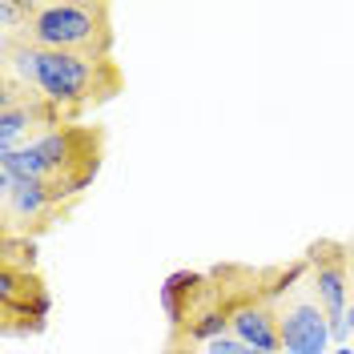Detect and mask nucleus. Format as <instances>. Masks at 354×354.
<instances>
[{
	"instance_id": "nucleus-1",
	"label": "nucleus",
	"mask_w": 354,
	"mask_h": 354,
	"mask_svg": "<svg viewBox=\"0 0 354 354\" xmlns=\"http://www.w3.org/2000/svg\"><path fill=\"white\" fill-rule=\"evenodd\" d=\"M8 85L37 88L48 105H81L97 93L101 61L88 53H57L37 44H8Z\"/></svg>"
},
{
	"instance_id": "nucleus-2",
	"label": "nucleus",
	"mask_w": 354,
	"mask_h": 354,
	"mask_svg": "<svg viewBox=\"0 0 354 354\" xmlns=\"http://www.w3.org/2000/svg\"><path fill=\"white\" fill-rule=\"evenodd\" d=\"M24 44L57 53H97L105 44V8L85 0H28Z\"/></svg>"
},
{
	"instance_id": "nucleus-3",
	"label": "nucleus",
	"mask_w": 354,
	"mask_h": 354,
	"mask_svg": "<svg viewBox=\"0 0 354 354\" xmlns=\"http://www.w3.org/2000/svg\"><path fill=\"white\" fill-rule=\"evenodd\" d=\"M278 334H282V354H326L334 351L330 318L314 298H298L278 314Z\"/></svg>"
},
{
	"instance_id": "nucleus-4",
	"label": "nucleus",
	"mask_w": 354,
	"mask_h": 354,
	"mask_svg": "<svg viewBox=\"0 0 354 354\" xmlns=\"http://www.w3.org/2000/svg\"><path fill=\"white\" fill-rule=\"evenodd\" d=\"M230 334L245 342L250 351L262 354H282V334H278V314L270 306H238L230 310Z\"/></svg>"
},
{
	"instance_id": "nucleus-5",
	"label": "nucleus",
	"mask_w": 354,
	"mask_h": 354,
	"mask_svg": "<svg viewBox=\"0 0 354 354\" xmlns=\"http://www.w3.org/2000/svg\"><path fill=\"white\" fill-rule=\"evenodd\" d=\"M0 198H4L8 218L17 221H37L41 214H48L57 205L48 181H8V177H0Z\"/></svg>"
},
{
	"instance_id": "nucleus-6",
	"label": "nucleus",
	"mask_w": 354,
	"mask_h": 354,
	"mask_svg": "<svg viewBox=\"0 0 354 354\" xmlns=\"http://www.w3.org/2000/svg\"><path fill=\"white\" fill-rule=\"evenodd\" d=\"M32 125H41V109L32 101H21L17 85H8L4 88V113H0V153L28 145L24 137L32 133Z\"/></svg>"
},
{
	"instance_id": "nucleus-7",
	"label": "nucleus",
	"mask_w": 354,
	"mask_h": 354,
	"mask_svg": "<svg viewBox=\"0 0 354 354\" xmlns=\"http://www.w3.org/2000/svg\"><path fill=\"white\" fill-rule=\"evenodd\" d=\"M310 290H314V302L326 310V318H346L351 286H346V270H342L338 262L318 266L314 278H310Z\"/></svg>"
},
{
	"instance_id": "nucleus-8",
	"label": "nucleus",
	"mask_w": 354,
	"mask_h": 354,
	"mask_svg": "<svg viewBox=\"0 0 354 354\" xmlns=\"http://www.w3.org/2000/svg\"><path fill=\"white\" fill-rule=\"evenodd\" d=\"M0 177H8V181H48L53 185V169L44 165V157L37 153L32 141L21 145V149H4L0 153Z\"/></svg>"
},
{
	"instance_id": "nucleus-9",
	"label": "nucleus",
	"mask_w": 354,
	"mask_h": 354,
	"mask_svg": "<svg viewBox=\"0 0 354 354\" xmlns=\"http://www.w3.org/2000/svg\"><path fill=\"white\" fill-rule=\"evenodd\" d=\"M194 286H198V274L194 270H174L165 282H161V310L169 314V322H181L185 318V298L194 294Z\"/></svg>"
},
{
	"instance_id": "nucleus-10",
	"label": "nucleus",
	"mask_w": 354,
	"mask_h": 354,
	"mask_svg": "<svg viewBox=\"0 0 354 354\" xmlns=\"http://www.w3.org/2000/svg\"><path fill=\"white\" fill-rule=\"evenodd\" d=\"M189 334L198 338V342H214L221 334H230V314H221V310H205L198 322L189 326Z\"/></svg>"
},
{
	"instance_id": "nucleus-11",
	"label": "nucleus",
	"mask_w": 354,
	"mask_h": 354,
	"mask_svg": "<svg viewBox=\"0 0 354 354\" xmlns=\"http://www.w3.org/2000/svg\"><path fill=\"white\" fill-rule=\"evenodd\" d=\"M205 354H245V342H238L234 334H221L214 342H205Z\"/></svg>"
},
{
	"instance_id": "nucleus-12",
	"label": "nucleus",
	"mask_w": 354,
	"mask_h": 354,
	"mask_svg": "<svg viewBox=\"0 0 354 354\" xmlns=\"http://www.w3.org/2000/svg\"><path fill=\"white\" fill-rule=\"evenodd\" d=\"M346 326H351V338H354V302L346 306Z\"/></svg>"
},
{
	"instance_id": "nucleus-13",
	"label": "nucleus",
	"mask_w": 354,
	"mask_h": 354,
	"mask_svg": "<svg viewBox=\"0 0 354 354\" xmlns=\"http://www.w3.org/2000/svg\"><path fill=\"white\" fill-rule=\"evenodd\" d=\"M330 354H354V351H351V342H346V346H334Z\"/></svg>"
},
{
	"instance_id": "nucleus-14",
	"label": "nucleus",
	"mask_w": 354,
	"mask_h": 354,
	"mask_svg": "<svg viewBox=\"0 0 354 354\" xmlns=\"http://www.w3.org/2000/svg\"><path fill=\"white\" fill-rule=\"evenodd\" d=\"M245 354H262V351H250V346H245Z\"/></svg>"
}]
</instances>
